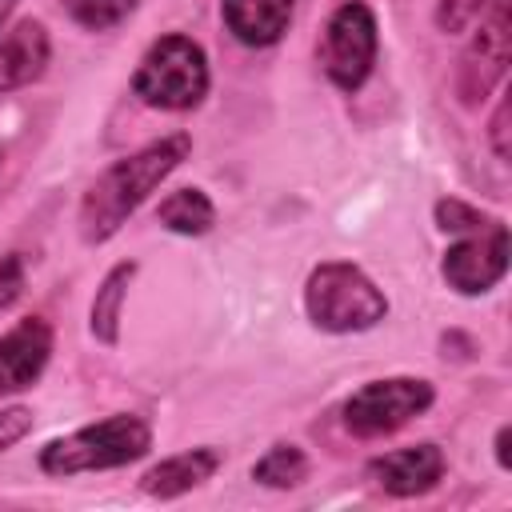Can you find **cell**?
I'll return each mask as SVG.
<instances>
[{
	"label": "cell",
	"mask_w": 512,
	"mask_h": 512,
	"mask_svg": "<svg viewBox=\"0 0 512 512\" xmlns=\"http://www.w3.org/2000/svg\"><path fill=\"white\" fill-rule=\"evenodd\" d=\"M188 152H192V136L172 132V136H160V140L112 160L80 196V212H76L80 240L84 244L112 240L128 224V216L188 160Z\"/></svg>",
	"instance_id": "1"
},
{
	"label": "cell",
	"mask_w": 512,
	"mask_h": 512,
	"mask_svg": "<svg viewBox=\"0 0 512 512\" xmlns=\"http://www.w3.org/2000/svg\"><path fill=\"white\" fill-rule=\"evenodd\" d=\"M304 312L320 332L348 336L376 328L388 316V296L364 268L348 260H324L304 280Z\"/></svg>",
	"instance_id": "2"
},
{
	"label": "cell",
	"mask_w": 512,
	"mask_h": 512,
	"mask_svg": "<svg viewBox=\"0 0 512 512\" xmlns=\"http://www.w3.org/2000/svg\"><path fill=\"white\" fill-rule=\"evenodd\" d=\"M148 448H152V428L132 412H116L108 420H96L68 436L48 440L40 448L36 464L48 476H80V472L124 468V464L140 460Z\"/></svg>",
	"instance_id": "3"
},
{
	"label": "cell",
	"mask_w": 512,
	"mask_h": 512,
	"mask_svg": "<svg viewBox=\"0 0 512 512\" xmlns=\"http://www.w3.org/2000/svg\"><path fill=\"white\" fill-rule=\"evenodd\" d=\"M208 56L204 48L184 36V32H168L160 40L148 44V52L140 56L136 72H132V92L160 112H188L208 96Z\"/></svg>",
	"instance_id": "4"
},
{
	"label": "cell",
	"mask_w": 512,
	"mask_h": 512,
	"mask_svg": "<svg viewBox=\"0 0 512 512\" xmlns=\"http://www.w3.org/2000/svg\"><path fill=\"white\" fill-rule=\"evenodd\" d=\"M436 400V388L420 376H388V380H368L360 384L344 408L340 420L356 440H380L424 416Z\"/></svg>",
	"instance_id": "5"
},
{
	"label": "cell",
	"mask_w": 512,
	"mask_h": 512,
	"mask_svg": "<svg viewBox=\"0 0 512 512\" xmlns=\"http://www.w3.org/2000/svg\"><path fill=\"white\" fill-rule=\"evenodd\" d=\"M376 12L364 0H344L328 24H324V40H320V64L324 76L340 88V92H360L364 80L372 76L376 64Z\"/></svg>",
	"instance_id": "6"
},
{
	"label": "cell",
	"mask_w": 512,
	"mask_h": 512,
	"mask_svg": "<svg viewBox=\"0 0 512 512\" xmlns=\"http://www.w3.org/2000/svg\"><path fill=\"white\" fill-rule=\"evenodd\" d=\"M476 20L480 24L460 56V68H456V96L464 108H480L496 92V84L508 72V60H512L508 0H488Z\"/></svg>",
	"instance_id": "7"
},
{
	"label": "cell",
	"mask_w": 512,
	"mask_h": 512,
	"mask_svg": "<svg viewBox=\"0 0 512 512\" xmlns=\"http://www.w3.org/2000/svg\"><path fill=\"white\" fill-rule=\"evenodd\" d=\"M508 272V224L492 216L484 228L464 232L440 260V276L460 296H484L492 292Z\"/></svg>",
	"instance_id": "8"
},
{
	"label": "cell",
	"mask_w": 512,
	"mask_h": 512,
	"mask_svg": "<svg viewBox=\"0 0 512 512\" xmlns=\"http://www.w3.org/2000/svg\"><path fill=\"white\" fill-rule=\"evenodd\" d=\"M444 472H448V460L432 440H420V444H408V448H396V452H380L364 468V476L380 492L400 496V500L432 492L444 480Z\"/></svg>",
	"instance_id": "9"
},
{
	"label": "cell",
	"mask_w": 512,
	"mask_h": 512,
	"mask_svg": "<svg viewBox=\"0 0 512 512\" xmlns=\"http://www.w3.org/2000/svg\"><path fill=\"white\" fill-rule=\"evenodd\" d=\"M52 360V324L44 316H24L0 336V396L32 388Z\"/></svg>",
	"instance_id": "10"
},
{
	"label": "cell",
	"mask_w": 512,
	"mask_h": 512,
	"mask_svg": "<svg viewBox=\"0 0 512 512\" xmlns=\"http://www.w3.org/2000/svg\"><path fill=\"white\" fill-rule=\"evenodd\" d=\"M52 60V36L40 20H20L12 32L0 36V96L28 88L44 76Z\"/></svg>",
	"instance_id": "11"
},
{
	"label": "cell",
	"mask_w": 512,
	"mask_h": 512,
	"mask_svg": "<svg viewBox=\"0 0 512 512\" xmlns=\"http://www.w3.org/2000/svg\"><path fill=\"white\" fill-rule=\"evenodd\" d=\"M224 464V452L216 444H200V448H188V452H176V456H164L160 464H152L144 476H140V488L152 496V500H176L200 484H208Z\"/></svg>",
	"instance_id": "12"
},
{
	"label": "cell",
	"mask_w": 512,
	"mask_h": 512,
	"mask_svg": "<svg viewBox=\"0 0 512 512\" xmlns=\"http://www.w3.org/2000/svg\"><path fill=\"white\" fill-rule=\"evenodd\" d=\"M296 0H220L224 28L244 48H272L292 24Z\"/></svg>",
	"instance_id": "13"
},
{
	"label": "cell",
	"mask_w": 512,
	"mask_h": 512,
	"mask_svg": "<svg viewBox=\"0 0 512 512\" xmlns=\"http://www.w3.org/2000/svg\"><path fill=\"white\" fill-rule=\"evenodd\" d=\"M136 276V260H120L104 272L96 296H92V308H88V332L100 340V344H116L120 340V312H124V300H128V284Z\"/></svg>",
	"instance_id": "14"
},
{
	"label": "cell",
	"mask_w": 512,
	"mask_h": 512,
	"mask_svg": "<svg viewBox=\"0 0 512 512\" xmlns=\"http://www.w3.org/2000/svg\"><path fill=\"white\" fill-rule=\"evenodd\" d=\"M156 220L176 236H204L216 224V204L208 200L204 188H176L160 200Z\"/></svg>",
	"instance_id": "15"
},
{
	"label": "cell",
	"mask_w": 512,
	"mask_h": 512,
	"mask_svg": "<svg viewBox=\"0 0 512 512\" xmlns=\"http://www.w3.org/2000/svg\"><path fill=\"white\" fill-rule=\"evenodd\" d=\"M252 480L264 484V488H280V492L304 484V480H308V456H304V448H300V444H288V440L272 444V448L252 464Z\"/></svg>",
	"instance_id": "16"
},
{
	"label": "cell",
	"mask_w": 512,
	"mask_h": 512,
	"mask_svg": "<svg viewBox=\"0 0 512 512\" xmlns=\"http://www.w3.org/2000/svg\"><path fill=\"white\" fill-rule=\"evenodd\" d=\"M136 4L140 0H64V12L88 32H108L124 24L136 12Z\"/></svg>",
	"instance_id": "17"
},
{
	"label": "cell",
	"mask_w": 512,
	"mask_h": 512,
	"mask_svg": "<svg viewBox=\"0 0 512 512\" xmlns=\"http://www.w3.org/2000/svg\"><path fill=\"white\" fill-rule=\"evenodd\" d=\"M432 216H436V228H440V232H452V236L476 232V228H484V224L492 220V216H484L476 204H468V200H456V196H444V200H436Z\"/></svg>",
	"instance_id": "18"
},
{
	"label": "cell",
	"mask_w": 512,
	"mask_h": 512,
	"mask_svg": "<svg viewBox=\"0 0 512 512\" xmlns=\"http://www.w3.org/2000/svg\"><path fill=\"white\" fill-rule=\"evenodd\" d=\"M484 4H488V0H436L432 20H436L440 32L456 36V32H464V28L484 12Z\"/></svg>",
	"instance_id": "19"
},
{
	"label": "cell",
	"mask_w": 512,
	"mask_h": 512,
	"mask_svg": "<svg viewBox=\"0 0 512 512\" xmlns=\"http://www.w3.org/2000/svg\"><path fill=\"white\" fill-rule=\"evenodd\" d=\"M24 284H28L24 256H20V252H4V256H0V312L12 308V304L24 296Z\"/></svg>",
	"instance_id": "20"
},
{
	"label": "cell",
	"mask_w": 512,
	"mask_h": 512,
	"mask_svg": "<svg viewBox=\"0 0 512 512\" xmlns=\"http://www.w3.org/2000/svg\"><path fill=\"white\" fill-rule=\"evenodd\" d=\"M28 432H32V408H24V404L0 408V452H8L12 444H20Z\"/></svg>",
	"instance_id": "21"
},
{
	"label": "cell",
	"mask_w": 512,
	"mask_h": 512,
	"mask_svg": "<svg viewBox=\"0 0 512 512\" xmlns=\"http://www.w3.org/2000/svg\"><path fill=\"white\" fill-rule=\"evenodd\" d=\"M508 92L500 96V104H496V112H492V120H488V144H492V152H496V160H508L512 156V144H508Z\"/></svg>",
	"instance_id": "22"
},
{
	"label": "cell",
	"mask_w": 512,
	"mask_h": 512,
	"mask_svg": "<svg viewBox=\"0 0 512 512\" xmlns=\"http://www.w3.org/2000/svg\"><path fill=\"white\" fill-rule=\"evenodd\" d=\"M508 444H512V428L500 424V428H496V464H500L504 472L512 468V452H508Z\"/></svg>",
	"instance_id": "23"
},
{
	"label": "cell",
	"mask_w": 512,
	"mask_h": 512,
	"mask_svg": "<svg viewBox=\"0 0 512 512\" xmlns=\"http://www.w3.org/2000/svg\"><path fill=\"white\" fill-rule=\"evenodd\" d=\"M16 4H20V0H0V32H4V24H8V16L16 12Z\"/></svg>",
	"instance_id": "24"
},
{
	"label": "cell",
	"mask_w": 512,
	"mask_h": 512,
	"mask_svg": "<svg viewBox=\"0 0 512 512\" xmlns=\"http://www.w3.org/2000/svg\"><path fill=\"white\" fill-rule=\"evenodd\" d=\"M0 160H4V152H0Z\"/></svg>",
	"instance_id": "25"
}]
</instances>
